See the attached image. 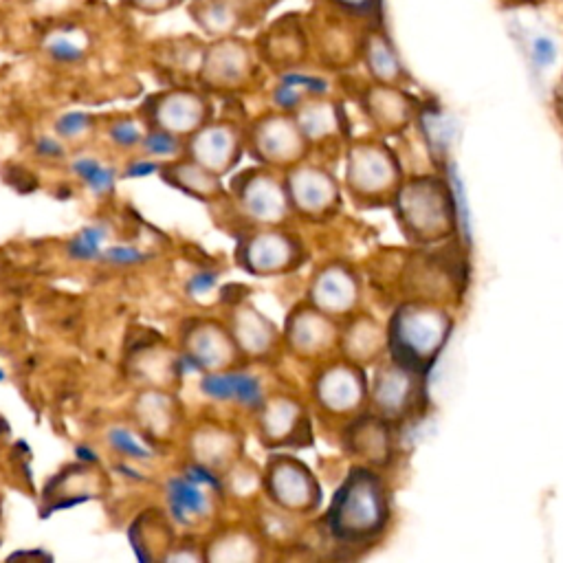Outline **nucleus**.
I'll return each instance as SVG.
<instances>
[{
    "label": "nucleus",
    "instance_id": "nucleus-10",
    "mask_svg": "<svg viewBox=\"0 0 563 563\" xmlns=\"http://www.w3.org/2000/svg\"><path fill=\"white\" fill-rule=\"evenodd\" d=\"M247 152L245 132L229 121H207L194 135L185 139V154L212 174H231Z\"/></svg>",
    "mask_w": 563,
    "mask_h": 563
},
{
    "label": "nucleus",
    "instance_id": "nucleus-26",
    "mask_svg": "<svg viewBox=\"0 0 563 563\" xmlns=\"http://www.w3.org/2000/svg\"><path fill=\"white\" fill-rule=\"evenodd\" d=\"M106 443L110 445V449L117 451L119 456H124L132 462H146L154 456V445L135 425H113L106 432Z\"/></svg>",
    "mask_w": 563,
    "mask_h": 563
},
{
    "label": "nucleus",
    "instance_id": "nucleus-22",
    "mask_svg": "<svg viewBox=\"0 0 563 563\" xmlns=\"http://www.w3.org/2000/svg\"><path fill=\"white\" fill-rule=\"evenodd\" d=\"M161 179L170 187H174V190L194 198V201L216 203L220 198L227 196L220 176L205 170L203 165H198L194 159L187 157V154H183L181 159L163 163Z\"/></svg>",
    "mask_w": 563,
    "mask_h": 563
},
{
    "label": "nucleus",
    "instance_id": "nucleus-14",
    "mask_svg": "<svg viewBox=\"0 0 563 563\" xmlns=\"http://www.w3.org/2000/svg\"><path fill=\"white\" fill-rule=\"evenodd\" d=\"M227 326L242 359L269 361L282 348V330L249 300H240L229 308Z\"/></svg>",
    "mask_w": 563,
    "mask_h": 563
},
{
    "label": "nucleus",
    "instance_id": "nucleus-42",
    "mask_svg": "<svg viewBox=\"0 0 563 563\" xmlns=\"http://www.w3.org/2000/svg\"><path fill=\"white\" fill-rule=\"evenodd\" d=\"M3 379H5V372H3V368H0V381H3Z\"/></svg>",
    "mask_w": 563,
    "mask_h": 563
},
{
    "label": "nucleus",
    "instance_id": "nucleus-9",
    "mask_svg": "<svg viewBox=\"0 0 563 563\" xmlns=\"http://www.w3.org/2000/svg\"><path fill=\"white\" fill-rule=\"evenodd\" d=\"M185 363L179 348H170L161 337H146L132 344L124 359V374L139 388L174 390L181 381Z\"/></svg>",
    "mask_w": 563,
    "mask_h": 563
},
{
    "label": "nucleus",
    "instance_id": "nucleus-5",
    "mask_svg": "<svg viewBox=\"0 0 563 563\" xmlns=\"http://www.w3.org/2000/svg\"><path fill=\"white\" fill-rule=\"evenodd\" d=\"M176 348H179L185 370H194L198 374L231 370L245 361L227 322H220L216 317L185 319Z\"/></svg>",
    "mask_w": 563,
    "mask_h": 563
},
{
    "label": "nucleus",
    "instance_id": "nucleus-16",
    "mask_svg": "<svg viewBox=\"0 0 563 563\" xmlns=\"http://www.w3.org/2000/svg\"><path fill=\"white\" fill-rule=\"evenodd\" d=\"M337 328L333 317L315 308L300 304L286 315L282 328V346L297 359H315L335 346Z\"/></svg>",
    "mask_w": 563,
    "mask_h": 563
},
{
    "label": "nucleus",
    "instance_id": "nucleus-39",
    "mask_svg": "<svg viewBox=\"0 0 563 563\" xmlns=\"http://www.w3.org/2000/svg\"><path fill=\"white\" fill-rule=\"evenodd\" d=\"M36 154L40 159H62L66 150H64V143L62 139L55 135V137H40L36 141Z\"/></svg>",
    "mask_w": 563,
    "mask_h": 563
},
{
    "label": "nucleus",
    "instance_id": "nucleus-11",
    "mask_svg": "<svg viewBox=\"0 0 563 563\" xmlns=\"http://www.w3.org/2000/svg\"><path fill=\"white\" fill-rule=\"evenodd\" d=\"M284 185L293 214L306 220H322L337 207L339 190L335 179L306 159L284 170Z\"/></svg>",
    "mask_w": 563,
    "mask_h": 563
},
{
    "label": "nucleus",
    "instance_id": "nucleus-32",
    "mask_svg": "<svg viewBox=\"0 0 563 563\" xmlns=\"http://www.w3.org/2000/svg\"><path fill=\"white\" fill-rule=\"evenodd\" d=\"M146 137V130H143L135 119H117L108 128V139L113 141V146L121 150H137L141 148V141Z\"/></svg>",
    "mask_w": 563,
    "mask_h": 563
},
{
    "label": "nucleus",
    "instance_id": "nucleus-34",
    "mask_svg": "<svg viewBox=\"0 0 563 563\" xmlns=\"http://www.w3.org/2000/svg\"><path fill=\"white\" fill-rule=\"evenodd\" d=\"M148 260V253L141 251L139 247L132 245H115V247H106L102 258L99 262H106L110 267H135V264H141Z\"/></svg>",
    "mask_w": 563,
    "mask_h": 563
},
{
    "label": "nucleus",
    "instance_id": "nucleus-3",
    "mask_svg": "<svg viewBox=\"0 0 563 563\" xmlns=\"http://www.w3.org/2000/svg\"><path fill=\"white\" fill-rule=\"evenodd\" d=\"M304 245L291 231L278 227H247L236 240L234 260L253 278H282L302 267Z\"/></svg>",
    "mask_w": 563,
    "mask_h": 563
},
{
    "label": "nucleus",
    "instance_id": "nucleus-38",
    "mask_svg": "<svg viewBox=\"0 0 563 563\" xmlns=\"http://www.w3.org/2000/svg\"><path fill=\"white\" fill-rule=\"evenodd\" d=\"M533 60L539 64V66H548V64H553L557 60V47H555V42L546 38V36H539L533 40Z\"/></svg>",
    "mask_w": 563,
    "mask_h": 563
},
{
    "label": "nucleus",
    "instance_id": "nucleus-29",
    "mask_svg": "<svg viewBox=\"0 0 563 563\" xmlns=\"http://www.w3.org/2000/svg\"><path fill=\"white\" fill-rule=\"evenodd\" d=\"M297 126L302 128L304 137L308 141H317L326 137L330 130L335 128V115L326 104L319 102H304L300 108L293 113Z\"/></svg>",
    "mask_w": 563,
    "mask_h": 563
},
{
    "label": "nucleus",
    "instance_id": "nucleus-13",
    "mask_svg": "<svg viewBox=\"0 0 563 563\" xmlns=\"http://www.w3.org/2000/svg\"><path fill=\"white\" fill-rule=\"evenodd\" d=\"M148 128L168 130L187 139L212 119V104L203 93L176 88V91L152 97L146 106Z\"/></svg>",
    "mask_w": 563,
    "mask_h": 563
},
{
    "label": "nucleus",
    "instance_id": "nucleus-12",
    "mask_svg": "<svg viewBox=\"0 0 563 563\" xmlns=\"http://www.w3.org/2000/svg\"><path fill=\"white\" fill-rule=\"evenodd\" d=\"M242 447L245 443H242L238 429L216 421H201L187 432L185 438V451L190 462L209 469L220 478H225V473L242 460Z\"/></svg>",
    "mask_w": 563,
    "mask_h": 563
},
{
    "label": "nucleus",
    "instance_id": "nucleus-23",
    "mask_svg": "<svg viewBox=\"0 0 563 563\" xmlns=\"http://www.w3.org/2000/svg\"><path fill=\"white\" fill-rule=\"evenodd\" d=\"M262 557L264 546L260 537L242 526L216 531L203 548L207 563H258Z\"/></svg>",
    "mask_w": 563,
    "mask_h": 563
},
{
    "label": "nucleus",
    "instance_id": "nucleus-24",
    "mask_svg": "<svg viewBox=\"0 0 563 563\" xmlns=\"http://www.w3.org/2000/svg\"><path fill=\"white\" fill-rule=\"evenodd\" d=\"M174 522L168 513H146L130 526V542L143 561H163L174 548L172 531Z\"/></svg>",
    "mask_w": 563,
    "mask_h": 563
},
{
    "label": "nucleus",
    "instance_id": "nucleus-25",
    "mask_svg": "<svg viewBox=\"0 0 563 563\" xmlns=\"http://www.w3.org/2000/svg\"><path fill=\"white\" fill-rule=\"evenodd\" d=\"M383 176L385 161L377 150L368 146H359L352 150L348 161V183L352 190L361 194L374 192L383 183Z\"/></svg>",
    "mask_w": 563,
    "mask_h": 563
},
{
    "label": "nucleus",
    "instance_id": "nucleus-36",
    "mask_svg": "<svg viewBox=\"0 0 563 563\" xmlns=\"http://www.w3.org/2000/svg\"><path fill=\"white\" fill-rule=\"evenodd\" d=\"M161 168H163L161 161L146 157V154H143V157L128 161V165L124 168V176H126V179H146V176L161 174Z\"/></svg>",
    "mask_w": 563,
    "mask_h": 563
},
{
    "label": "nucleus",
    "instance_id": "nucleus-21",
    "mask_svg": "<svg viewBox=\"0 0 563 563\" xmlns=\"http://www.w3.org/2000/svg\"><path fill=\"white\" fill-rule=\"evenodd\" d=\"M253 73L251 53L242 42H220L207 51L201 80L220 91H231L245 84Z\"/></svg>",
    "mask_w": 563,
    "mask_h": 563
},
{
    "label": "nucleus",
    "instance_id": "nucleus-7",
    "mask_svg": "<svg viewBox=\"0 0 563 563\" xmlns=\"http://www.w3.org/2000/svg\"><path fill=\"white\" fill-rule=\"evenodd\" d=\"M247 152L260 165L273 170H289L306 159L311 141L291 113H269L258 117L245 132Z\"/></svg>",
    "mask_w": 563,
    "mask_h": 563
},
{
    "label": "nucleus",
    "instance_id": "nucleus-20",
    "mask_svg": "<svg viewBox=\"0 0 563 563\" xmlns=\"http://www.w3.org/2000/svg\"><path fill=\"white\" fill-rule=\"evenodd\" d=\"M363 396V377L346 363H335L317 374L313 399L330 414H346L359 405Z\"/></svg>",
    "mask_w": 563,
    "mask_h": 563
},
{
    "label": "nucleus",
    "instance_id": "nucleus-28",
    "mask_svg": "<svg viewBox=\"0 0 563 563\" xmlns=\"http://www.w3.org/2000/svg\"><path fill=\"white\" fill-rule=\"evenodd\" d=\"M108 240L106 225H88L77 231V234L66 242V253L71 260L77 262H95L102 258Z\"/></svg>",
    "mask_w": 563,
    "mask_h": 563
},
{
    "label": "nucleus",
    "instance_id": "nucleus-40",
    "mask_svg": "<svg viewBox=\"0 0 563 563\" xmlns=\"http://www.w3.org/2000/svg\"><path fill=\"white\" fill-rule=\"evenodd\" d=\"M132 3L139 5L141 9L159 11V9H163V7H170V5L174 3V0H132Z\"/></svg>",
    "mask_w": 563,
    "mask_h": 563
},
{
    "label": "nucleus",
    "instance_id": "nucleus-8",
    "mask_svg": "<svg viewBox=\"0 0 563 563\" xmlns=\"http://www.w3.org/2000/svg\"><path fill=\"white\" fill-rule=\"evenodd\" d=\"M253 414L262 447L282 451L311 443V418L295 396L286 392L267 394Z\"/></svg>",
    "mask_w": 563,
    "mask_h": 563
},
{
    "label": "nucleus",
    "instance_id": "nucleus-37",
    "mask_svg": "<svg viewBox=\"0 0 563 563\" xmlns=\"http://www.w3.org/2000/svg\"><path fill=\"white\" fill-rule=\"evenodd\" d=\"M216 273L212 271H198L192 275L190 282H187V293L194 297H205L209 291L216 289Z\"/></svg>",
    "mask_w": 563,
    "mask_h": 563
},
{
    "label": "nucleus",
    "instance_id": "nucleus-33",
    "mask_svg": "<svg viewBox=\"0 0 563 563\" xmlns=\"http://www.w3.org/2000/svg\"><path fill=\"white\" fill-rule=\"evenodd\" d=\"M91 128H93V117L88 113H80V110L64 113L58 121H55V135H58L62 141L84 137Z\"/></svg>",
    "mask_w": 563,
    "mask_h": 563
},
{
    "label": "nucleus",
    "instance_id": "nucleus-17",
    "mask_svg": "<svg viewBox=\"0 0 563 563\" xmlns=\"http://www.w3.org/2000/svg\"><path fill=\"white\" fill-rule=\"evenodd\" d=\"M201 394L214 403H227L256 412L269 392L264 390L258 374H251L238 366L223 372L201 374Z\"/></svg>",
    "mask_w": 563,
    "mask_h": 563
},
{
    "label": "nucleus",
    "instance_id": "nucleus-19",
    "mask_svg": "<svg viewBox=\"0 0 563 563\" xmlns=\"http://www.w3.org/2000/svg\"><path fill=\"white\" fill-rule=\"evenodd\" d=\"M306 302L319 311L337 317L348 313L357 302V280L344 264H326L308 284Z\"/></svg>",
    "mask_w": 563,
    "mask_h": 563
},
{
    "label": "nucleus",
    "instance_id": "nucleus-18",
    "mask_svg": "<svg viewBox=\"0 0 563 563\" xmlns=\"http://www.w3.org/2000/svg\"><path fill=\"white\" fill-rule=\"evenodd\" d=\"M106 489V480L91 462H80L60 471L42 491V500L47 509L60 511L69 506L82 504L86 500L97 498Z\"/></svg>",
    "mask_w": 563,
    "mask_h": 563
},
{
    "label": "nucleus",
    "instance_id": "nucleus-1",
    "mask_svg": "<svg viewBox=\"0 0 563 563\" xmlns=\"http://www.w3.org/2000/svg\"><path fill=\"white\" fill-rule=\"evenodd\" d=\"M385 522L383 489L372 473L355 469L337 489L326 513V528L341 544L366 542Z\"/></svg>",
    "mask_w": 563,
    "mask_h": 563
},
{
    "label": "nucleus",
    "instance_id": "nucleus-41",
    "mask_svg": "<svg viewBox=\"0 0 563 563\" xmlns=\"http://www.w3.org/2000/svg\"><path fill=\"white\" fill-rule=\"evenodd\" d=\"M339 5H346V7H350V9H357V11H363L361 7H368L372 0H337Z\"/></svg>",
    "mask_w": 563,
    "mask_h": 563
},
{
    "label": "nucleus",
    "instance_id": "nucleus-15",
    "mask_svg": "<svg viewBox=\"0 0 563 563\" xmlns=\"http://www.w3.org/2000/svg\"><path fill=\"white\" fill-rule=\"evenodd\" d=\"M130 421L152 445L170 443L183 423V407L174 390L139 388L130 399Z\"/></svg>",
    "mask_w": 563,
    "mask_h": 563
},
{
    "label": "nucleus",
    "instance_id": "nucleus-30",
    "mask_svg": "<svg viewBox=\"0 0 563 563\" xmlns=\"http://www.w3.org/2000/svg\"><path fill=\"white\" fill-rule=\"evenodd\" d=\"M139 150L146 154V157H152V159H157L161 163H168V161L183 157V154H185V139L172 135V132H168V130L148 128Z\"/></svg>",
    "mask_w": 563,
    "mask_h": 563
},
{
    "label": "nucleus",
    "instance_id": "nucleus-2",
    "mask_svg": "<svg viewBox=\"0 0 563 563\" xmlns=\"http://www.w3.org/2000/svg\"><path fill=\"white\" fill-rule=\"evenodd\" d=\"M229 201L249 227H278L293 214L284 176L267 165L242 170L229 183Z\"/></svg>",
    "mask_w": 563,
    "mask_h": 563
},
{
    "label": "nucleus",
    "instance_id": "nucleus-35",
    "mask_svg": "<svg viewBox=\"0 0 563 563\" xmlns=\"http://www.w3.org/2000/svg\"><path fill=\"white\" fill-rule=\"evenodd\" d=\"M280 82L302 88L306 95H324L328 91L326 80H322V77L317 75H306L302 71H286L280 75Z\"/></svg>",
    "mask_w": 563,
    "mask_h": 563
},
{
    "label": "nucleus",
    "instance_id": "nucleus-31",
    "mask_svg": "<svg viewBox=\"0 0 563 563\" xmlns=\"http://www.w3.org/2000/svg\"><path fill=\"white\" fill-rule=\"evenodd\" d=\"M44 49L49 51V55L55 62H62V64H73L84 58V44H80L77 42V38H73L71 29L51 33L47 42H44Z\"/></svg>",
    "mask_w": 563,
    "mask_h": 563
},
{
    "label": "nucleus",
    "instance_id": "nucleus-4",
    "mask_svg": "<svg viewBox=\"0 0 563 563\" xmlns=\"http://www.w3.org/2000/svg\"><path fill=\"white\" fill-rule=\"evenodd\" d=\"M223 489V478L190 462L165 482V513L179 528H203L214 520Z\"/></svg>",
    "mask_w": 563,
    "mask_h": 563
},
{
    "label": "nucleus",
    "instance_id": "nucleus-27",
    "mask_svg": "<svg viewBox=\"0 0 563 563\" xmlns=\"http://www.w3.org/2000/svg\"><path fill=\"white\" fill-rule=\"evenodd\" d=\"M71 170L95 196H108L117 185L115 168H110V165L95 157H77L71 163Z\"/></svg>",
    "mask_w": 563,
    "mask_h": 563
},
{
    "label": "nucleus",
    "instance_id": "nucleus-6",
    "mask_svg": "<svg viewBox=\"0 0 563 563\" xmlns=\"http://www.w3.org/2000/svg\"><path fill=\"white\" fill-rule=\"evenodd\" d=\"M262 489L273 509L286 515H308L322 502L317 478L300 458L273 454L262 469Z\"/></svg>",
    "mask_w": 563,
    "mask_h": 563
}]
</instances>
